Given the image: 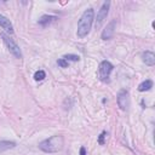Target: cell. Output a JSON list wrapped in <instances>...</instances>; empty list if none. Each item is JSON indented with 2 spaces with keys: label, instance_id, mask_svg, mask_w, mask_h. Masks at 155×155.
<instances>
[{
  "label": "cell",
  "instance_id": "obj_7",
  "mask_svg": "<svg viewBox=\"0 0 155 155\" xmlns=\"http://www.w3.org/2000/svg\"><path fill=\"white\" fill-rule=\"evenodd\" d=\"M116 101H117V105L120 107V109L126 110L127 107H128V91L125 90V88L120 90L119 93H117Z\"/></svg>",
  "mask_w": 155,
  "mask_h": 155
},
{
  "label": "cell",
  "instance_id": "obj_5",
  "mask_svg": "<svg viewBox=\"0 0 155 155\" xmlns=\"http://www.w3.org/2000/svg\"><path fill=\"white\" fill-rule=\"evenodd\" d=\"M109 7H110V1H104L103 5L101 6L97 13V18H96V28H101L103 22L107 19V16L109 13Z\"/></svg>",
  "mask_w": 155,
  "mask_h": 155
},
{
  "label": "cell",
  "instance_id": "obj_17",
  "mask_svg": "<svg viewBox=\"0 0 155 155\" xmlns=\"http://www.w3.org/2000/svg\"><path fill=\"white\" fill-rule=\"evenodd\" d=\"M80 155H86V149L84 147L80 148Z\"/></svg>",
  "mask_w": 155,
  "mask_h": 155
},
{
  "label": "cell",
  "instance_id": "obj_1",
  "mask_svg": "<svg viewBox=\"0 0 155 155\" xmlns=\"http://www.w3.org/2000/svg\"><path fill=\"white\" fill-rule=\"evenodd\" d=\"M94 19V11L93 8H87L82 12L79 22H78V36L79 38H85L88 35L91 28H92V23Z\"/></svg>",
  "mask_w": 155,
  "mask_h": 155
},
{
  "label": "cell",
  "instance_id": "obj_12",
  "mask_svg": "<svg viewBox=\"0 0 155 155\" xmlns=\"http://www.w3.org/2000/svg\"><path fill=\"white\" fill-rule=\"evenodd\" d=\"M151 87H153V81L148 79V80H144L143 82H140V84H139V86H138V91H139V92L149 91Z\"/></svg>",
  "mask_w": 155,
  "mask_h": 155
},
{
  "label": "cell",
  "instance_id": "obj_16",
  "mask_svg": "<svg viewBox=\"0 0 155 155\" xmlns=\"http://www.w3.org/2000/svg\"><path fill=\"white\" fill-rule=\"evenodd\" d=\"M105 132H102L101 134H99V137H98V143L101 144V145H103L104 144V138H105Z\"/></svg>",
  "mask_w": 155,
  "mask_h": 155
},
{
  "label": "cell",
  "instance_id": "obj_14",
  "mask_svg": "<svg viewBox=\"0 0 155 155\" xmlns=\"http://www.w3.org/2000/svg\"><path fill=\"white\" fill-rule=\"evenodd\" d=\"M63 59H65L67 62H68V61L78 62V61L80 59V57H79L78 54H71V53H69V54H65V56H63Z\"/></svg>",
  "mask_w": 155,
  "mask_h": 155
},
{
  "label": "cell",
  "instance_id": "obj_6",
  "mask_svg": "<svg viewBox=\"0 0 155 155\" xmlns=\"http://www.w3.org/2000/svg\"><path fill=\"white\" fill-rule=\"evenodd\" d=\"M115 29H116V19H111L107 24V27L103 29V31H102V35H101L102 40H109V39H111L114 36Z\"/></svg>",
  "mask_w": 155,
  "mask_h": 155
},
{
  "label": "cell",
  "instance_id": "obj_15",
  "mask_svg": "<svg viewBox=\"0 0 155 155\" xmlns=\"http://www.w3.org/2000/svg\"><path fill=\"white\" fill-rule=\"evenodd\" d=\"M57 64H58L61 68H67V67L69 65V63H68L65 59H63V58H59V59L57 61Z\"/></svg>",
  "mask_w": 155,
  "mask_h": 155
},
{
  "label": "cell",
  "instance_id": "obj_13",
  "mask_svg": "<svg viewBox=\"0 0 155 155\" xmlns=\"http://www.w3.org/2000/svg\"><path fill=\"white\" fill-rule=\"evenodd\" d=\"M45 78H46V73L44 70H38L34 74V80L35 81H42Z\"/></svg>",
  "mask_w": 155,
  "mask_h": 155
},
{
  "label": "cell",
  "instance_id": "obj_11",
  "mask_svg": "<svg viewBox=\"0 0 155 155\" xmlns=\"http://www.w3.org/2000/svg\"><path fill=\"white\" fill-rule=\"evenodd\" d=\"M16 147V143L12 140H0V151H5Z\"/></svg>",
  "mask_w": 155,
  "mask_h": 155
},
{
  "label": "cell",
  "instance_id": "obj_4",
  "mask_svg": "<svg viewBox=\"0 0 155 155\" xmlns=\"http://www.w3.org/2000/svg\"><path fill=\"white\" fill-rule=\"evenodd\" d=\"M1 38H2V40H4V44L6 45V47H7V50L16 57V58H22V52H21V48H19V46L16 44V41L13 40V39H11L7 34H5V33H2L1 34Z\"/></svg>",
  "mask_w": 155,
  "mask_h": 155
},
{
  "label": "cell",
  "instance_id": "obj_9",
  "mask_svg": "<svg viewBox=\"0 0 155 155\" xmlns=\"http://www.w3.org/2000/svg\"><path fill=\"white\" fill-rule=\"evenodd\" d=\"M0 27H2L6 31H8L10 34H12L13 33V25H12V23L10 22V19L8 18H6L4 15H1L0 13Z\"/></svg>",
  "mask_w": 155,
  "mask_h": 155
},
{
  "label": "cell",
  "instance_id": "obj_3",
  "mask_svg": "<svg viewBox=\"0 0 155 155\" xmlns=\"http://www.w3.org/2000/svg\"><path fill=\"white\" fill-rule=\"evenodd\" d=\"M113 69H114V65L109 61H102L98 67V79L103 82L108 81Z\"/></svg>",
  "mask_w": 155,
  "mask_h": 155
},
{
  "label": "cell",
  "instance_id": "obj_10",
  "mask_svg": "<svg viewBox=\"0 0 155 155\" xmlns=\"http://www.w3.org/2000/svg\"><path fill=\"white\" fill-rule=\"evenodd\" d=\"M56 19H57V17H56V16L44 15V16H41V17H40V19H39V24H40V25H42V27H46L47 24H50L51 22H53V21H56Z\"/></svg>",
  "mask_w": 155,
  "mask_h": 155
},
{
  "label": "cell",
  "instance_id": "obj_8",
  "mask_svg": "<svg viewBox=\"0 0 155 155\" xmlns=\"http://www.w3.org/2000/svg\"><path fill=\"white\" fill-rule=\"evenodd\" d=\"M142 61H143L147 65L153 67V65L155 64V54H154V52H151V51H145V52H143V53H142Z\"/></svg>",
  "mask_w": 155,
  "mask_h": 155
},
{
  "label": "cell",
  "instance_id": "obj_2",
  "mask_svg": "<svg viewBox=\"0 0 155 155\" xmlns=\"http://www.w3.org/2000/svg\"><path fill=\"white\" fill-rule=\"evenodd\" d=\"M64 145V137L63 136H52L45 140H42L39 144V148L44 151V153H48V154H54L58 153L63 149Z\"/></svg>",
  "mask_w": 155,
  "mask_h": 155
}]
</instances>
